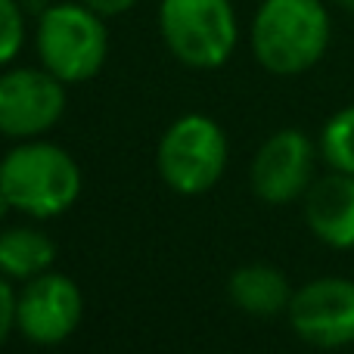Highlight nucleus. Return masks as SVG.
<instances>
[{"instance_id": "nucleus-1", "label": "nucleus", "mask_w": 354, "mask_h": 354, "mask_svg": "<svg viewBox=\"0 0 354 354\" xmlns=\"http://www.w3.org/2000/svg\"><path fill=\"white\" fill-rule=\"evenodd\" d=\"M330 12L324 0H261L252 19V53L270 75H301L330 47Z\"/></svg>"}, {"instance_id": "nucleus-2", "label": "nucleus", "mask_w": 354, "mask_h": 354, "mask_svg": "<svg viewBox=\"0 0 354 354\" xmlns=\"http://www.w3.org/2000/svg\"><path fill=\"white\" fill-rule=\"evenodd\" d=\"M0 189L28 218H59L81 193V168L72 153L47 140H22L0 162Z\"/></svg>"}, {"instance_id": "nucleus-3", "label": "nucleus", "mask_w": 354, "mask_h": 354, "mask_svg": "<svg viewBox=\"0 0 354 354\" xmlns=\"http://www.w3.org/2000/svg\"><path fill=\"white\" fill-rule=\"evenodd\" d=\"M106 16L81 0H59L37 12L35 47L41 66L66 84H81L100 75L109 56Z\"/></svg>"}, {"instance_id": "nucleus-4", "label": "nucleus", "mask_w": 354, "mask_h": 354, "mask_svg": "<svg viewBox=\"0 0 354 354\" xmlns=\"http://www.w3.org/2000/svg\"><path fill=\"white\" fill-rule=\"evenodd\" d=\"M159 31L174 59L199 72L221 68L239 41L230 0H162Z\"/></svg>"}, {"instance_id": "nucleus-5", "label": "nucleus", "mask_w": 354, "mask_h": 354, "mask_svg": "<svg viewBox=\"0 0 354 354\" xmlns=\"http://www.w3.org/2000/svg\"><path fill=\"white\" fill-rule=\"evenodd\" d=\"M162 180L180 196H202L218 187L227 168V134L202 112L180 115L156 149Z\"/></svg>"}, {"instance_id": "nucleus-6", "label": "nucleus", "mask_w": 354, "mask_h": 354, "mask_svg": "<svg viewBox=\"0 0 354 354\" xmlns=\"http://www.w3.org/2000/svg\"><path fill=\"white\" fill-rule=\"evenodd\" d=\"M66 81L47 68H6L0 75V134L35 140L47 134L66 112Z\"/></svg>"}, {"instance_id": "nucleus-7", "label": "nucleus", "mask_w": 354, "mask_h": 354, "mask_svg": "<svg viewBox=\"0 0 354 354\" xmlns=\"http://www.w3.org/2000/svg\"><path fill=\"white\" fill-rule=\"evenodd\" d=\"M81 314H84V299L72 277L66 274H47L28 280L19 289V308H16V330L31 345H59L78 330Z\"/></svg>"}, {"instance_id": "nucleus-8", "label": "nucleus", "mask_w": 354, "mask_h": 354, "mask_svg": "<svg viewBox=\"0 0 354 354\" xmlns=\"http://www.w3.org/2000/svg\"><path fill=\"white\" fill-rule=\"evenodd\" d=\"M289 324L295 336L317 348H342L354 342V280L320 277L292 292Z\"/></svg>"}, {"instance_id": "nucleus-9", "label": "nucleus", "mask_w": 354, "mask_h": 354, "mask_svg": "<svg viewBox=\"0 0 354 354\" xmlns=\"http://www.w3.org/2000/svg\"><path fill=\"white\" fill-rule=\"evenodd\" d=\"M314 174V143L305 131L283 128L258 147L252 159V189L270 205L299 199L308 193Z\"/></svg>"}, {"instance_id": "nucleus-10", "label": "nucleus", "mask_w": 354, "mask_h": 354, "mask_svg": "<svg viewBox=\"0 0 354 354\" xmlns=\"http://www.w3.org/2000/svg\"><path fill=\"white\" fill-rule=\"evenodd\" d=\"M305 221L320 243L354 249V174L333 171L305 193Z\"/></svg>"}, {"instance_id": "nucleus-11", "label": "nucleus", "mask_w": 354, "mask_h": 354, "mask_svg": "<svg viewBox=\"0 0 354 354\" xmlns=\"http://www.w3.org/2000/svg\"><path fill=\"white\" fill-rule=\"evenodd\" d=\"M227 295L249 317H277V314L289 311V301H292L289 280L270 264L236 268L227 283Z\"/></svg>"}, {"instance_id": "nucleus-12", "label": "nucleus", "mask_w": 354, "mask_h": 354, "mask_svg": "<svg viewBox=\"0 0 354 354\" xmlns=\"http://www.w3.org/2000/svg\"><path fill=\"white\" fill-rule=\"evenodd\" d=\"M56 261V245L37 227H6L0 230V274L10 280H35Z\"/></svg>"}, {"instance_id": "nucleus-13", "label": "nucleus", "mask_w": 354, "mask_h": 354, "mask_svg": "<svg viewBox=\"0 0 354 354\" xmlns=\"http://www.w3.org/2000/svg\"><path fill=\"white\" fill-rule=\"evenodd\" d=\"M320 156L333 171L354 174V106L339 109L320 134Z\"/></svg>"}, {"instance_id": "nucleus-14", "label": "nucleus", "mask_w": 354, "mask_h": 354, "mask_svg": "<svg viewBox=\"0 0 354 354\" xmlns=\"http://www.w3.org/2000/svg\"><path fill=\"white\" fill-rule=\"evenodd\" d=\"M25 44V10L19 0H0V66H10Z\"/></svg>"}, {"instance_id": "nucleus-15", "label": "nucleus", "mask_w": 354, "mask_h": 354, "mask_svg": "<svg viewBox=\"0 0 354 354\" xmlns=\"http://www.w3.org/2000/svg\"><path fill=\"white\" fill-rule=\"evenodd\" d=\"M16 308H19V292L12 286L10 277L0 274V348L16 330Z\"/></svg>"}, {"instance_id": "nucleus-16", "label": "nucleus", "mask_w": 354, "mask_h": 354, "mask_svg": "<svg viewBox=\"0 0 354 354\" xmlns=\"http://www.w3.org/2000/svg\"><path fill=\"white\" fill-rule=\"evenodd\" d=\"M81 3L97 10L100 16H122V12H128L131 6L137 3V0H81Z\"/></svg>"}, {"instance_id": "nucleus-17", "label": "nucleus", "mask_w": 354, "mask_h": 354, "mask_svg": "<svg viewBox=\"0 0 354 354\" xmlns=\"http://www.w3.org/2000/svg\"><path fill=\"white\" fill-rule=\"evenodd\" d=\"M10 212H16V208H12L10 196H6L3 189H0V221H3V218H6V214H10Z\"/></svg>"}, {"instance_id": "nucleus-18", "label": "nucleus", "mask_w": 354, "mask_h": 354, "mask_svg": "<svg viewBox=\"0 0 354 354\" xmlns=\"http://www.w3.org/2000/svg\"><path fill=\"white\" fill-rule=\"evenodd\" d=\"M336 3H339V6H342V10H345V12H351V16H354V0H336Z\"/></svg>"}, {"instance_id": "nucleus-19", "label": "nucleus", "mask_w": 354, "mask_h": 354, "mask_svg": "<svg viewBox=\"0 0 354 354\" xmlns=\"http://www.w3.org/2000/svg\"><path fill=\"white\" fill-rule=\"evenodd\" d=\"M0 162H3V156H0Z\"/></svg>"}]
</instances>
